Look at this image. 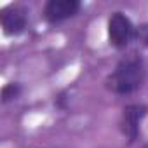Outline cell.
Masks as SVG:
<instances>
[{
  "label": "cell",
  "mask_w": 148,
  "mask_h": 148,
  "mask_svg": "<svg viewBox=\"0 0 148 148\" xmlns=\"http://www.w3.org/2000/svg\"><path fill=\"white\" fill-rule=\"evenodd\" d=\"M82 9L80 0H47L42 9V16L49 25H61L79 16Z\"/></svg>",
  "instance_id": "4"
},
{
  "label": "cell",
  "mask_w": 148,
  "mask_h": 148,
  "mask_svg": "<svg viewBox=\"0 0 148 148\" xmlns=\"http://www.w3.org/2000/svg\"><path fill=\"white\" fill-rule=\"evenodd\" d=\"M30 11L23 5H9L2 11L0 26L5 37H19L28 30Z\"/></svg>",
  "instance_id": "5"
},
{
  "label": "cell",
  "mask_w": 148,
  "mask_h": 148,
  "mask_svg": "<svg viewBox=\"0 0 148 148\" xmlns=\"http://www.w3.org/2000/svg\"><path fill=\"white\" fill-rule=\"evenodd\" d=\"M146 148H148V146H146Z\"/></svg>",
  "instance_id": "8"
},
{
  "label": "cell",
  "mask_w": 148,
  "mask_h": 148,
  "mask_svg": "<svg viewBox=\"0 0 148 148\" xmlns=\"http://www.w3.org/2000/svg\"><path fill=\"white\" fill-rule=\"evenodd\" d=\"M136 32H138V26H134V23L127 14L120 11H115L110 14L106 21V35H108V44L113 49L117 51L127 49L129 44L136 40Z\"/></svg>",
  "instance_id": "2"
},
{
  "label": "cell",
  "mask_w": 148,
  "mask_h": 148,
  "mask_svg": "<svg viewBox=\"0 0 148 148\" xmlns=\"http://www.w3.org/2000/svg\"><path fill=\"white\" fill-rule=\"evenodd\" d=\"M136 40L141 42L146 49H148V23H143L138 26V32H136Z\"/></svg>",
  "instance_id": "7"
},
{
  "label": "cell",
  "mask_w": 148,
  "mask_h": 148,
  "mask_svg": "<svg viewBox=\"0 0 148 148\" xmlns=\"http://www.w3.org/2000/svg\"><path fill=\"white\" fill-rule=\"evenodd\" d=\"M148 113V106L141 103H132L124 106L120 115V132L129 145L136 143L141 134V122Z\"/></svg>",
  "instance_id": "3"
},
{
  "label": "cell",
  "mask_w": 148,
  "mask_h": 148,
  "mask_svg": "<svg viewBox=\"0 0 148 148\" xmlns=\"http://www.w3.org/2000/svg\"><path fill=\"white\" fill-rule=\"evenodd\" d=\"M145 79L146 66L143 56L139 52H131L117 61L115 68L105 80V86L117 96H131L143 87Z\"/></svg>",
  "instance_id": "1"
},
{
  "label": "cell",
  "mask_w": 148,
  "mask_h": 148,
  "mask_svg": "<svg viewBox=\"0 0 148 148\" xmlns=\"http://www.w3.org/2000/svg\"><path fill=\"white\" fill-rule=\"evenodd\" d=\"M23 92V86L19 82H9L2 87V92H0V101L2 105H7L11 101H16Z\"/></svg>",
  "instance_id": "6"
}]
</instances>
